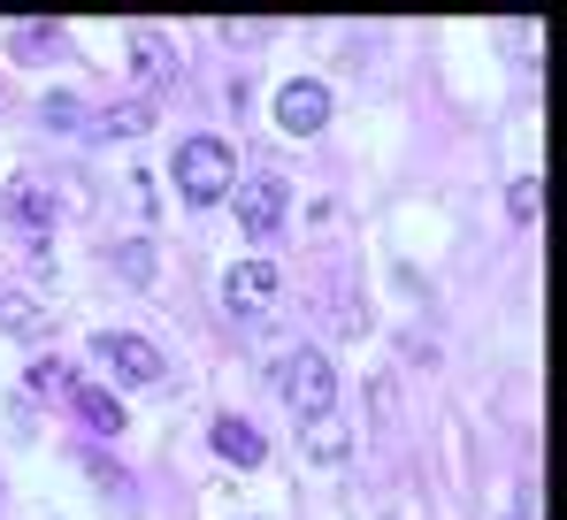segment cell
I'll use <instances>...</instances> for the list:
<instances>
[{
	"instance_id": "obj_16",
	"label": "cell",
	"mask_w": 567,
	"mask_h": 520,
	"mask_svg": "<svg viewBox=\"0 0 567 520\" xmlns=\"http://www.w3.org/2000/svg\"><path fill=\"white\" fill-rule=\"evenodd\" d=\"M115 268H123V283H154V246H115Z\"/></svg>"
},
{
	"instance_id": "obj_9",
	"label": "cell",
	"mask_w": 567,
	"mask_h": 520,
	"mask_svg": "<svg viewBox=\"0 0 567 520\" xmlns=\"http://www.w3.org/2000/svg\"><path fill=\"white\" fill-rule=\"evenodd\" d=\"M215 459H230V467H261V459H269V444H261L254 422L223 414V422H215Z\"/></svg>"
},
{
	"instance_id": "obj_6",
	"label": "cell",
	"mask_w": 567,
	"mask_h": 520,
	"mask_svg": "<svg viewBox=\"0 0 567 520\" xmlns=\"http://www.w3.org/2000/svg\"><path fill=\"white\" fill-rule=\"evenodd\" d=\"M131 77H138V92H169L185 77V62L162 31H131Z\"/></svg>"
},
{
	"instance_id": "obj_8",
	"label": "cell",
	"mask_w": 567,
	"mask_h": 520,
	"mask_svg": "<svg viewBox=\"0 0 567 520\" xmlns=\"http://www.w3.org/2000/svg\"><path fill=\"white\" fill-rule=\"evenodd\" d=\"M0 207H8V222H16V230H31V238H39V230H54V191H47L39 176L8 184V199H0Z\"/></svg>"
},
{
	"instance_id": "obj_18",
	"label": "cell",
	"mask_w": 567,
	"mask_h": 520,
	"mask_svg": "<svg viewBox=\"0 0 567 520\" xmlns=\"http://www.w3.org/2000/svg\"><path fill=\"white\" fill-rule=\"evenodd\" d=\"M39 115H47V123H54V131H85V107H78V100H47V107H39Z\"/></svg>"
},
{
	"instance_id": "obj_17",
	"label": "cell",
	"mask_w": 567,
	"mask_h": 520,
	"mask_svg": "<svg viewBox=\"0 0 567 520\" xmlns=\"http://www.w3.org/2000/svg\"><path fill=\"white\" fill-rule=\"evenodd\" d=\"M23 31H31V39H23V46H16V54H23V62H39V54H54V46H62V39H54V23H23Z\"/></svg>"
},
{
	"instance_id": "obj_19",
	"label": "cell",
	"mask_w": 567,
	"mask_h": 520,
	"mask_svg": "<svg viewBox=\"0 0 567 520\" xmlns=\"http://www.w3.org/2000/svg\"><path fill=\"white\" fill-rule=\"evenodd\" d=\"M514 520H537V498H522V506H514Z\"/></svg>"
},
{
	"instance_id": "obj_12",
	"label": "cell",
	"mask_w": 567,
	"mask_h": 520,
	"mask_svg": "<svg viewBox=\"0 0 567 520\" xmlns=\"http://www.w3.org/2000/svg\"><path fill=\"white\" fill-rule=\"evenodd\" d=\"M70 383H78V375H70V360H54V352H39V360L23 367V391H31V398H70Z\"/></svg>"
},
{
	"instance_id": "obj_1",
	"label": "cell",
	"mask_w": 567,
	"mask_h": 520,
	"mask_svg": "<svg viewBox=\"0 0 567 520\" xmlns=\"http://www.w3.org/2000/svg\"><path fill=\"white\" fill-rule=\"evenodd\" d=\"M169 169H177V191H185L192 207H215V199H230V184H238V154H230L223 138H185V146L169 154Z\"/></svg>"
},
{
	"instance_id": "obj_13",
	"label": "cell",
	"mask_w": 567,
	"mask_h": 520,
	"mask_svg": "<svg viewBox=\"0 0 567 520\" xmlns=\"http://www.w3.org/2000/svg\"><path fill=\"white\" fill-rule=\"evenodd\" d=\"M0 330H8V337H23V345H39V337H47V314H39L23 291H0Z\"/></svg>"
},
{
	"instance_id": "obj_5",
	"label": "cell",
	"mask_w": 567,
	"mask_h": 520,
	"mask_svg": "<svg viewBox=\"0 0 567 520\" xmlns=\"http://www.w3.org/2000/svg\"><path fill=\"white\" fill-rule=\"evenodd\" d=\"M330 123V85H315V77H291L277 92V131L284 138H315Z\"/></svg>"
},
{
	"instance_id": "obj_4",
	"label": "cell",
	"mask_w": 567,
	"mask_h": 520,
	"mask_svg": "<svg viewBox=\"0 0 567 520\" xmlns=\"http://www.w3.org/2000/svg\"><path fill=\"white\" fill-rule=\"evenodd\" d=\"M238 222H246V238H284V222H291V191H284V176H254V184H238Z\"/></svg>"
},
{
	"instance_id": "obj_14",
	"label": "cell",
	"mask_w": 567,
	"mask_h": 520,
	"mask_svg": "<svg viewBox=\"0 0 567 520\" xmlns=\"http://www.w3.org/2000/svg\"><path fill=\"white\" fill-rule=\"evenodd\" d=\"M307 451H315V459H346V451H353L346 429H338V414H315V422H307Z\"/></svg>"
},
{
	"instance_id": "obj_10",
	"label": "cell",
	"mask_w": 567,
	"mask_h": 520,
	"mask_svg": "<svg viewBox=\"0 0 567 520\" xmlns=\"http://www.w3.org/2000/svg\"><path fill=\"white\" fill-rule=\"evenodd\" d=\"M70 406L85 414V429H100V436H123V398H115L107 383H70Z\"/></svg>"
},
{
	"instance_id": "obj_15",
	"label": "cell",
	"mask_w": 567,
	"mask_h": 520,
	"mask_svg": "<svg viewBox=\"0 0 567 520\" xmlns=\"http://www.w3.org/2000/svg\"><path fill=\"white\" fill-rule=\"evenodd\" d=\"M506 207H514V222H537V215H545V176H522V184L506 191Z\"/></svg>"
},
{
	"instance_id": "obj_2",
	"label": "cell",
	"mask_w": 567,
	"mask_h": 520,
	"mask_svg": "<svg viewBox=\"0 0 567 520\" xmlns=\"http://www.w3.org/2000/svg\"><path fill=\"white\" fill-rule=\"evenodd\" d=\"M277 383H284V398L299 406V422H315V414H330L338 406V375H330V360L315 345H299L291 360L277 367Z\"/></svg>"
},
{
	"instance_id": "obj_11",
	"label": "cell",
	"mask_w": 567,
	"mask_h": 520,
	"mask_svg": "<svg viewBox=\"0 0 567 520\" xmlns=\"http://www.w3.org/2000/svg\"><path fill=\"white\" fill-rule=\"evenodd\" d=\"M146 123H154V100H123V107H107V115H85L93 138H138Z\"/></svg>"
},
{
	"instance_id": "obj_3",
	"label": "cell",
	"mask_w": 567,
	"mask_h": 520,
	"mask_svg": "<svg viewBox=\"0 0 567 520\" xmlns=\"http://www.w3.org/2000/svg\"><path fill=\"white\" fill-rule=\"evenodd\" d=\"M93 352H100V367L123 375V383H162V367H169L154 337H131V330H100Z\"/></svg>"
},
{
	"instance_id": "obj_7",
	"label": "cell",
	"mask_w": 567,
	"mask_h": 520,
	"mask_svg": "<svg viewBox=\"0 0 567 520\" xmlns=\"http://www.w3.org/2000/svg\"><path fill=\"white\" fill-rule=\"evenodd\" d=\"M277 291H284V275L269 260H238V268L223 275V306H230V314H261Z\"/></svg>"
}]
</instances>
